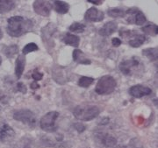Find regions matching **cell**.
<instances>
[{"label":"cell","instance_id":"obj_14","mask_svg":"<svg viewBox=\"0 0 158 148\" xmlns=\"http://www.w3.org/2000/svg\"><path fill=\"white\" fill-rule=\"evenodd\" d=\"M98 138L99 139V141L101 142L102 145H104L106 147H113L116 146L117 144V139L112 136L111 134L108 133H104V132H100L98 135Z\"/></svg>","mask_w":158,"mask_h":148},{"label":"cell","instance_id":"obj_2","mask_svg":"<svg viewBox=\"0 0 158 148\" xmlns=\"http://www.w3.org/2000/svg\"><path fill=\"white\" fill-rule=\"evenodd\" d=\"M100 110L96 105H78L73 110L74 117L80 121H90L96 118Z\"/></svg>","mask_w":158,"mask_h":148},{"label":"cell","instance_id":"obj_13","mask_svg":"<svg viewBox=\"0 0 158 148\" xmlns=\"http://www.w3.org/2000/svg\"><path fill=\"white\" fill-rule=\"evenodd\" d=\"M118 29V24L115 21H108L102 27L99 28L98 34L103 37H108L116 32Z\"/></svg>","mask_w":158,"mask_h":148},{"label":"cell","instance_id":"obj_3","mask_svg":"<svg viewBox=\"0 0 158 148\" xmlns=\"http://www.w3.org/2000/svg\"><path fill=\"white\" fill-rule=\"evenodd\" d=\"M117 82L111 75H104L97 82L95 91L98 95H110L115 90Z\"/></svg>","mask_w":158,"mask_h":148},{"label":"cell","instance_id":"obj_6","mask_svg":"<svg viewBox=\"0 0 158 148\" xmlns=\"http://www.w3.org/2000/svg\"><path fill=\"white\" fill-rule=\"evenodd\" d=\"M56 31L57 26L54 23H48L47 26L41 28L42 41L48 50L51 49L53 46H55V41L53 40V36Z\"/></svg>","mask_w":158,"mask_h":148},{"label":"cell","instance_id":"obj_7","mask_svg":"<svg viewBox=\"0 0 158 148\" xmlns=\"http://www.w3.org/2000/svg\"><path fill=\"white\" fill-rule=\"evenodd\" d=\"M126 14H128V18H127L128 24H135L137 26H142L147 21L144 13L138 8H130L126 11Z\"/></svg>","mask_w":158,"mask_h":148},{"label":"cell","instance_id":"obj_31","mask_svg":"<svg viewBox=\"0 0 158 148\" xmlns=\"http://www.w3.org/2000/svg\"><path fill=\"white\" fill-rule=\"evenodd\" d=\"M16 90L20 93H23V94H26L27 92V89L23 82H18L17 86H16Z\"/></svg>","mask_w":158,"mask_h":148},{"label":"cell","instance_id":"obj_25","mask_svg":"<svg viewBox=\"0 0 158 148\" xmlns=\"http://www.w3.org/2000/svg\"><path fill=\"white\" fill-rule=\"evenodd\" d=\"M4 54H6L8 58H12L19 52V46L17 45L6 46L3 49Z\"/></svg>","mask_w":158,"mask_h":148},{"label":"cell","instance_id":"obj_33","mask_svg":"<svg viewBox=\"0 0 158 148\" xmlns=\"http://www.w3.org/2000/svg\"><path fill=\"white\" fill-rule=\"evenodd\" d=\"M121 43H122V41L120 39H118V38H113V40H112V44H113V46H115V47H118L119 46L121 45Z\"/></svg>","mask_w":158,"mask_h":148},{"label":"cell","instance_id":"obj_1","mask_svg":"<svg viewBox=\"0 0 158 148\" xmlns=\"http://www.w3.org/2000/svg\"><path fill=\"white\" fill-rule=\"evenodd\" d=\"M7 22V34L13 38H18L27 34L34 27L33 20L29 18H25L22 16L11 17L8 18Z\"/></svg>","mask_w":158,"mask_h":148},{"label":"cell","instance_id":"obj_10","mask_svg":"<svg viewBox=\"0 0 158 148\" xmlns=\"http://www.w3.org/2000/svg\"><path fill=\"white\" fill-rule=\"evenodd\" d=\"M128 93L130 96L135 98H141L146 96H149L152 93V90L147 86L137 84V85L132 86L128 90Z\"/></svg>","mask_w":158,"mask_h":148},{"label":"cell","instance_id":"obj_28","mask_svg":"<svg viewBox=\"0 0 158 148\" xmlns=\"http://www.w3.org/2000/svg\"><path fill=\"white\" fill-rule=\"evenodd\" d=\"M38 50H39V46L36 45L35 43H34V42H31V43L27 44L23 47L22 54L23 55H26V54H27L29 53L38 51Z\"/></svg>","mask_w":158,"mask_h":148},{"label":"cell","instance_id":"obj_36","mask_svg":"<svg viewBox=\"0 0 158 148\" xmlns=\"http://www.w3.org/2000/svg\"><path fill=\"white\" fill-rule=\"evenodd\" d=\"M113 148H127L126 146H113Z\"/></svg>","mask_w":158,"mask_h":148},{"label":"cell","instance_id":"obj_29","mask_svg":"<svg viewBox=\"0 0 158 148\" xmlns=\"http://www.w3.org/2000/svg\"><path fill=\"white\" fill-rule=\"evenodd\" d=\"M127 148H143L141 142L138 138H133L129 142V146Z\"/></svg>","mask_w":158,"mask_h":148},{"label":"cell","instance_id":"obj_23","mask_svg":"<svg viewBox=\"0 0 158 148\" xmlns=\"http://www.w3.org/2000/svg\"><path fill=\"white\" fill-rule=\"evenodd\" d=\"M158 26L156 24H148L146 26H143L141 28V31L144 33V34H148V35H150V36H156L158 34Z\"/></svg>","mask_w":158,"mask_h":148},{"label":"cell","instance_id":"obj_34","mask_svg":"<svg viewBox=\"0 0 158 148\" xmlns=\"http://www.w3.org/2000/svg\"><path fill=\"white\" fill-rule=\"evenodd\" d=\"M87 2H89V3H91V4H93V5H96V6H100L103 4V0H87Z\"/></svg>","mask_w":158,"mask_h":148},{"label":"cell","instance_id":"obj_9","mask_svg":"<svg viewBox=\"0 0 158 148\" xmlns=\"http://www.w3.org/2000/svg\"><path fill=\"white\" fill-rule=\"evenodd\" d=\"M140 65V61L137 57H132L131 59L125 60L119 63V70L125 75H131L132 69Z\"/></svg>","mask_w":158,"mask_h":148},{"label":"cell","instance_id":"obj_26","mask_svg":"<svg viewBox=\"0 0 158 148\" xmlns=\"http://www.w3.org/2000/svg\"><path fill=\"white\" fill-rule=\"evenodd\" d=\"M85 28H86V26L85 24H82V23L78 22H74L72 25L69 26V30L72 33H76V34H81V33H84L85 32Z\"/></svg>","mask_w":158,"mask_h":148},{"label":"cell","instance_id":"obj_15","mask_svg":"<svg viewBox=\"0 0 158 148\" xmlns=\"http://www.w3.org/2000/svg\"><path fill=\"white\" fill-rule=\"evenodd\" d=\"M72 57H73V61L75 62L82 64V65H90L91 63V61L90 59H88L85 54L83 53L82 50L80 49H75L72 53Z\"/></svg>","mask_w":158,"mask_h":148},{"label":"cell","instance_id":"obj_24","mask_svg":"<svg viewBox=\"0 0 158 148\" xmlns=\"http://www.w3.org/2000/svg\"><path fill=\"white\" fill-rule=\"evenodd\" d=\"M108 16L112 18H124L127 14H126V11L121 9V8H110L107 11Z\"/></svg>","mask_w":158,"mask_h":148},{"label":"cell","instance_id":"obj_30","mask_svg":"<svg viewBox=\"0 0 158 148\" xmlns=\"http://www.w3.org/2000/svg\"><path fill=\"white\" fill-rule=\"evenodd\" d=\"M32 78H33L35 82L40 81V80H42V78H43V74L35 69L34 72H33V74H32Z\"/></svg>","mask_w":158,"mask_h":148},{"label":"cell","instance_id":"obj_8","mask_svg":"<svg viewBox=\"0 0 158 148\" xmlns=\"http://www.w3.org/2000/svg\"><path fill=\"white\" fill-rule=\"evenodd\" d=\"M34 11L38 15L42 17H48L50 15L52 10V4L49 1H42V0H36L33 4Z\"/></svg>","mask_w":158,"mask_h":148},{"label":"cell","instance_id":"obj_21","mask_svg":"<svg viewBox=\"0 0 158 148\" xmlns=\"http://www.w3.org/2000/svg\"><path fill=\"white\" fill-rule=\"evenodd\" d=\"M54 7L59 14H65L69 10V5L64 1H54Z\"/></svg>","mask_w":158,"mask_h":148},{"label":"cell","instance_id":"obj_11","mask_svg":"<svg viewBox=\"0 0 158 148\" xmlns=\"http://www.w3.org/2000/svg\"><path fill=\"white\" fill-rule=\"evenodd\" d=\"M105 18V14L102 11L98 10L96 7L88 9L85 14V19L89 22H100Z\"/></svg>","mask_w":158,"mask_h":148},{"label":"cell","instance_id":"obj_27","mask_svg":"<svg viewBox=\"0 0 158 148\" xmlns=\"http://www.w3.org/2000/svg\"><path fill=\"white\" fill-rule=\"evenodd\" d=\"M94 82V78L89 76H82L78 80V86L82 88H88Z\"/></svg>","mask_w":158,"mask_h":148},{"label":"cell","instance_id":"obj_12","mask_svg":"<svg viewBox=\"0 0 158 148\" xmlns=\"http://www.w3.org/2000/svg\"><path fill=\"white\" fill-rule=\"evenodd\" d=\"M14 138H15V131L10 125L4 124L0 127V141L1 142H11Z\"/></svg>","mask_w":158,"mask_h":148},{"label":"cell","instance_id":"obj_20","mask_svg":"<svg viewBox=\"0 0 158 148\" xmlns=\"http://www.w3.org/2000/svg\"><path fill=\"white\" fill-rule=\"evenodd\" d=\"M142 55L146 56L151 62H156L158 57L157 47H150V48H145L141 52Z\"/></svg>","mask_w":158,"mask_h":148},{"label":"cell","instance_id":"obj_37","mask_svg":"<svg viewBox=\"0 0 158 148\" xmlns=\"http://www.w3.org/2000/svg\"><path fill=\"white\" fill-rule=\"evenodd\" d=\"M3 38V33H2V31H1V29H0V40Z\"/></svg>","mask_w":158,"mask_h":148},{"label":"cell","instance_id":"obj_19","mask_svg":"<svg viewBox=\"0 0 158 148\" xmlns=\"http://www.w3.org/2000/svg\"><path fill=\"white\" fill-rule=\"evenodd\" d=\"M16 6L15 1L12 0H2L0 1V13L5 14L12 11Z\"/></svg>","mask_w":158,"mask_h":148},{"label":"cell","instance_id":"obj_4","mask_svg":"<svg viewBox=\"0 0 158 148\" xmlns=\"http://www.w3.org/2000/svg\"><path fill=\"white\" fill-rule=\"evenodd\" d=\"M13 118L31 128H34L37 124V118L35 114L32 110L27 109H21L14 111Z\"/></svg>","mask_w":158,"mask_h":148},{"label":"cell","instance_id":"obj_17","mask_svg":"<svg viewBox=\"0 0 158 148\" xmlns=\"http://www.w3.org/2000/svg\"><path fill=\"white\" fill-rule=\"evenodd\" d=\"M62 41L66 44V45L71 46L74 47H77L80 43V38L78 36L75 35V34L67 33L63 35L62 37Z\"/></svg>","mask_w":158,"mask_h":148},{"label":"cell","instance_id":"obj_5","mask_svg":"<svg viewBox=\"0 0 158 148\" xmlns=\"http://www.w3.org/2000/svg\"><path fill=\"white\" fill-rule=\"evenodd\" d=\"M59 117L57 111H49L45 114L40 121V128L47 132H55L57 130L56 119Z\"/></svg>","mask_w":158,"mask_h":148},{"label":"cell","instance_id":"obj_18","mask_svg":"<svg viewBox=\"0 0 158 148\" xmlns=\"http://www.w3.org/2000/svg\"><path fill=\"white\" fill-rule=\"evenodd\" d=\"M130 37H133V38H131L128 40V44H129L130 46L135 47V48L140 47L145 42V40H146V37L144 35L137 34V33H135V34L134 36H132V34H131Z\"/></svg>","mask_w":158,"mask_h":148},{"label":"cell","instance_id":"obj_32","mask_svg":"<svg viewBox=\"0 0 158 148\" xmlns=\"http://www.w3.org/2000/svg\"><path fill=\"white\" fill-rule=\"evenodd\" d=\"M73 126L74 128L78 131L79 133H82V132L85 131V129H86V127H85V125H83L82 123H76V124H74Z\"/></svg>","mask_w":158,"mask_h":148},{"label":"cell","instance_id":"obj_16","mask_svg":"<svg viewBox=\"0 0 158 148\" xmlns=\"http://www.w3.org/2000/svg\"><path fill=\"white\" fill-rule=\"evenodd\" d=\"M25 66H26V57L23 54H20L18 56L15 62V75L17 76L18 79H20V77L22 76L23 72L25 70Z\"/></svg>","mask_w":158,"mask_h":148},{"label":"cell","instance_id":"obj_22","mask_svg":"<svg viewBox=\"0 0 158 148\" xmlns=\"http://www.w3.org/2000/svg\"><path fill=\"white\" fill-rule=\"evenodd\" d=\"M62 69H63V68H62V67H57V70L54 69V71H53L54 79L56 82L60 83V84H62V80H65V78H66V73Z\"/></svg>","mask_w":158,"mask_h":148},{"label":"cell","instance_id":"obj_35","mask_svg":"<svg viewBox=\"0 0 158 148\" xmlns=\"http://www.w3.org/2000/svg\"><path fill=\"white\" fill-rule=\"evenodd\" d=\"M30 88H31L32 90H37V89H39L40 88V85L37 83V82H34L31 83Z\"/></svg>","mask_w":158,"mask_h":148}]
</instances>
